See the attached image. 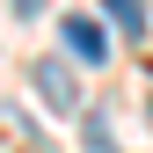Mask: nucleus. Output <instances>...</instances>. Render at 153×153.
Here are the masks:
<instances>
[{"instance_id": "obj_1", "label": "nucleus", "mask_w": 153, "mask_h": 153, "mask_svg": "<svg viewBox=\"0 0 153 153\" xmlns=\"http://www.w3.org/2000/svg\"><path fill=\"white\" fill-rule=\"evenodd\" d=\"M29 80H36V95H44L59 117H66V109H80V80H73V66H66V59H36Z\"/></svg>"}, {"instance_id": "obj_2", "label": "nucleus", "mask_w": 153, "mask_h": 153, "mask_svg": "<svg viewBox=\"0 0 153 153\" xmlns=\"http://www.w3.org/2000/svg\"><path fill=\"white\" fill-rule=\"evenodd\" d=\"M59 36H66V51H73V59H88V66H102V59H109V29L95 22V15H66Z\"/></svg>"}, {"instance_id": "obj_3", "label": "nucleus", "mask_w": 153, "mask_h": 153, "mask_svg": "<svg viewBox=\"0 0 153 153\" xmlns=\"http://www.w3.org/2000/svg\"><path fill=\"white\" fill-rule=\"evenodd\" d=\"M102 7H109V22H117L124 36H139V29H146V0H102Z\"/></svg>"}, {"instance_id": "obj_4", "label": "nucleus", "mask_w": 153, "mask_h": 153, "mask_svg": "<svg viewBox=\"0 0 153 153\" xmlns=\"http://www.w3.org/2000/svg\"><path fill=\"white\" fill-rule=\"evenodd\" d=\"M88 153H117V139H109V124H102V117L88 124Z\"/></svg>"}]
</instances>
